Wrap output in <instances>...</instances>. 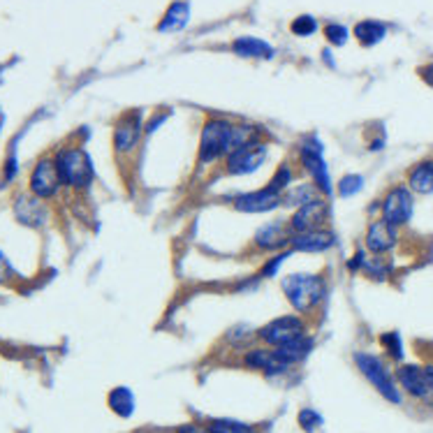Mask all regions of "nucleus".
Returning a JSON list of instances; mask_svg holds the SVG:
<instances>
[{"label":"nucleus","instance_id":"3","mask_svg":"<svg viewBox=\"0 0 433 433\" xmlns=\"http://www.w3.org/2000/svg\"><path fill=\"white\" fill-rule=\"evenodd\" d=\"M297 167L309 181L317 185L324 200L332 202L334 197V181L329 174L327 160H324V144L317 135H306L297 146Z\"/></svg>","mask_w":433,"mask_h":433},{"label":"nucleus","instance_id":"15","mask_svg":"<svg viewBox=\"0 0 433 433\" xmlns=\"http://www.w3.org/2000/svg\"><path fill=\"white\" fill-rule=\"evenodd\" d=\"M401 241L399 227H394L392 222H387L384 218H373L369 225H366L364 232V248L371 252V255H389Z\"/></svg>","mask_w":433,"mask_h":433},{"label":"nucleus","instance_id":"30","mask_svg":"<svg viewBox=\"0 0 433 433\" xmlns=\"http://www.w3.org/2000/svg\"><path fill=\"white\" fill-rule=\"evenodd\" d=\"M292 255H294V252L290 248L276 252V255H269L267 262H264L260 267V272H257V278H274V276L280 272V267L285 264L287 257H292Z\"/></svg>","mask_w":433,"mask_h":433},{"label":"nucleus","instance_id":"17","mask_svg":"<svg viewBox=\"0 0 433 433\" xmlns=\"http://www.w3.org/2000/svg\"><path fill=\"white\" fill-rule=\"evenodd\" d=\"M336 244H339V237H336L332 227H320V230H313V232L292 234L287 248H290L294 255H322V252L334 250Z\"/></svg>","mask_w":433,"mask_h":433},{"label":"nucleus","instance_id":"33","mask_svg":"<svg viewBox=\"0 0 433 433\" xmlns=\"http://www.w3.org/2000/svg\"><path fill=\"white\" fill-rule=\"evenodd\" d=\"M290 31H292V35H297V38H311L313 33H317L315 16H311V14L294 16L292 23H290Z\"/></svg>","mask_w":433,"mask_h":433},{"label":"nucleus","instance_id":"32","mask_svg":"<svg viewBox=\"0 0 433 433\" xmlns=\"http://www.w3.org/2000/svg\"><path fill=\"white\" fill-rule=\"evenodd\" d=\"M297 422H299V429H302V431L315 433L317 429H322L324 417L315 410V408H302L299 415H297Z\"/></svg>","mask_w":433,"mask_h":433},{"label":"nucleus","instance_id":"29","mask_svg":"<svg viewBox=\"0 0 433 433\" xmlns=\"http://www.w3.org/2000/svg\"><path fill=\"white\" fill-rule=\"evenodd\" d=\"M378 341H380L384 354H387L392 362H401L403 352H406V350H403V339H401L399 332H394V329H392V332H384V334L378 336Z\"/></svg>","mask_w":433,"mask_h":433},{"label":"nucleus","instance_id":"20","mask_svg":"<svg viewBox=\"0 0 433 433\" xmlns=\"http://www.w3.org/2000/svg\"><path fill=\"white\" fill-rule=\"evenodd\" d=\"M232 51L241 58H257V61H269V58L276 56V49L269 42H264L260 38H250V35H244V38L234 40Z\"/></svg>","mask_w":433,"mask_h":433},{"label":"nucleus","instance_id":"12","mask_svg":"<svg viewBox=\"0 0 433 433\" xmlns=\"http://www.w3.org/2000/svg\"><path fill=\"white\" fill-rule=\"evenodd\" d=\"M63 181L61 174H58L56 158H40L35 162L31 176H28V190L31 195L40 197V200H53V197L61 192Z\"/></svg>","mask_w":433,"mask_h":433},{"label":"nucleus","instance_id":"37","mask_svg":"<svg viewBox=\"0 0 433 433\" xmlns=\"http://www.w3.org/2000/svg\"><path fill=\"white\" fill-rule=\"evenodd\" d=\"M417 75L426 86L433 88V63H426V65H422V68H417Z\"/></svg>","mask_w":433,"mask_h":433},{"label":"nucleus","instance_id":"25","mask_svg":"<svg viewBox=\"0 0 433 433\" xmlns=\"http://www.w3.org/2000/svg\"><path fill=\"white\" fill-rule=\"evenodd\" d=\"M352 33L362 47H376L378 42H382L384 38H387V26H384L382 21L366 19V21H359L357 26H354Z\"/></svg>","mask_w":433,"mask_h":433},{"label":"nucleus","instance_id":"34","mask_svg":"<svg viewBox=\"0 0 433 433\" xmlns=\"http://www.w3.org/2000/svg\"><path fill=\"white\" fill-rule=\"evenodd\" d=\"M324 38L332 47H343L350 38V31H347V26H343V23H327L324 26Z\"/></svg>","mask_w":433,"mask_h":433},{"label":"nucleus","instance_id":"24","mask_svg":"<svg viewBox=\"0 0 433 433\" xmlns=\"http://www.w3.org/2000/svg\"><path fill=\"white\" fill-rule=\"evenodd\" d=\"M107 403H109L111 412L118 415V417L128 419L135 415V408H137V399L135 394H132L130 387H125V384H121V387H114L109 396H107Z\"/></svg>","mask_w":433,"mask_h":433},{"label":"nucleus","instance_id":"28","mask_svg":"<svg viewBox=\"0 0 433 433\" xmlns=\"http://www.w3.org/2000/svg\"><path fill=\"white\" fill-rule=\"evenodd\" d=\"M207 426L211 429V433H257V429L252 424L234 419V417H213L209 419Z\"/></svg>","mask_w":433,"mask_h":433},{"label":"nucleus","instance_id":"10","mask_svg":"<svg viewBox=\"0 0 433 433\" xmlns=\"http://www.w3.org/2000/svg\"><path fill=\"white\" fill-rule=\"evenodd\" d=\"M230 207L237 213H246V215L274 213L283 207V195L280 192H274L272 188H267V185H262V188L257 190H246V192L232 195Z\"/></svg>","mask_w":433,"mask_h":433},{"label":"nucleus","instance_id":"27","mask_svg":"<svg viewBox=\"0 0 433 433\" xmlns=\"http://www.w3.org/2000/svg\"><path fill=\"white\" fill-rule=\"evenodd\" d=\"M362 276L371 280H387V276L392 274V262H389V255H371L366 250V260L362 264Z\"/></svg>","mask_w":433,"mask_h":433},{"label":"nucleus","instance_id":"5","mask_svg":"<svg viewBox=\"0 0 433 433\" xmlns=\"http://www.w3.org/2000/svg\"><path fill=\"white\" fill-rule=\"evenodd\" d=\"M354 366H357V371L362 373V376L373 384V389H376L378 394L382 396L384 401L394 403V406H401L403 403V394H401V387L396 384V378L394 373L389 371L387 362H384L382 357H378V354L373 352H354Z\"/></svg>","mask_w":433,"mask_h":433},{"label":"nucleus","instance_id":"8","mask_svg":"<svg viewBox=\"0 0 433 433\" xmlns=\"http://www.w3.org/2000/svg\"><path fill=\"white\" fill-rule=\"evenodd\" d=\"M269 158V142L267 137L255 140L246 146L237 148L220 162V174L222 176H248L255 174Z\"/></svg>","mask_w":433,"mask_h":433},{"label":"nucleus","instance_id":"4","mask_svg":"<svg viewBox=\"0 0 433 433\" xmlns=\"http://www.w3.org/2000/svg\"><path fill=\"white\" fill-rule=\"evenodd\" d=\"M58 174H61L63 188L70 190H86L95 181L93 158L83 146H65L56 155Z\"/></svg>","mask_w":433,"mask_h":433},{"label":"nucleus","instance_id":"1","mask_svg":"<svg viewBox=\"0 0 433 433\" xmlns=\"http://www.w3.org/2000/svg\"><path fill=\"white\" fill-rule=\"evenodd\" d=\"M280 290L290 309L309 317L320 311L329 294V283L324 274L315 272H292L280 280Z\"/></svg>","mask_w":433,"mask_h":433},{"label":"nucleus","instance_id":"6","mask_svg":"<svg viewBox=\"0 0 433 433\" xmlns=\"http://www.w3.org/2000/svg\"><path fill=\"white\" fill-rule=\"evenodd\" d=\"M144 116L140 109L123 114L111 130V148L118 160H130L140 153L144 135Z\"/></svg>","mask_w":433,"mask_h":433},{"label":"nucleus","instance_id":"14","mask_svg":"<svg viewBox=\"0 0 433 433\" xmlns=\"http://www.w3.org/2000/svg\"><path fill=\"white\" fill-rule=\"evenodd\" d=\"M396 384L406 392L408 396L424 403H433V384L429 380L424 364H399L394 371Z\"/></svg>","mask_w":433,"mask_h":433},{"label":"nucleus","instance_id":"2","mask_svg":"<svg viewBox=\"0 0 433 433\" xmlns=\"http://www.w3.org/2000/svg\"><path fill=\"white\" fill-rule=\"evenodd\" d=\"M232 121L234 118L209 114L200 128L197 142V165L202 170L220 165L232 151Z\"/></svg>","mask_w":433,"mask_h":433},{"label":"nucleus","instance_id":"18","mask_svg":"<svg viewBox=\"0 0 433 433\" xmlns=\"http://www.w3.org/2000/svg\"><path fill=\"white\" fill-rule=\"evenodd\" d=\"M14 215L21 225L33 227V230L42 227L47 222V218H49L47 207H44V200H40V197H35V195H19L16 197Z\"/></svg>","mask_w":433,"mask_h":433},{"label":"nucleus","instance_id":"21","mask_svg":"<svg viewBox=\"0 0 433 433\" xmlns=\"http://www.w3.org/2000/svg\"><path fill=\"white\" fill-rule=\"evenodd\" d=\"M188 21H190V5L185 0H174L165 14H162V19L158 21V31L160 33L183 31L188 26Z\"/></svg>","mask_w":433,"mask_h":433},{"label":"nucleus","instance_id":"31","mask_svg":"<svg viewBox=\"0 0 433 433\" xmlns=\"http://www.w3.org/2000/svg\"><path fill=\"white\" fill-rule=\"evenodd\" d=\"M362 188H364L362 174H345V176H341L339 181H336V192H339L341 197H354L362 192Z\"/></svg>","mask_w":433,"mask_h":433},{"label":"nucleus","instance_id":"26","mask_svg":"<svg viewBox=\"0 0 433 433\" xmlns=\"http://www.w3.org/2000/svg\"><path fill=\"white\" fill-rule=\"evenodd\" d=\"M313 347H315V339L306 334V336H302V339H297V341H292V343H285V345H280V347H278V352H280L283 357H285L292 366H297V364H302L304 359L313 352Z\"/></svg>","mask_w":433,"mask_h":433},{"label":"nucleus","instance_id":"19","mask_svg":"<svg viewBox=\"0 0 433 433\" xmlns=\"http://www.w3.org/2000/svg\"><path fill=\"white\" fill-rule=\"evenodd\" d=\"M406 185L412 190V195H433V155H426L408 167Z\"/></svg>","mask_w":433,"mask_h":433},{"label":"nucleus","instance_id":"9","mask_svg":"<svg viewBox=\"0 0 433 433\" xmlns=\"http://www.w3.org/2000/svg\"><path fill=\"white\" fill-rule=\"evenodd\" d=\"M415 213V195L406 183L389 185L380 200V218L392 222L394 227H406Z\"/></svg>","mask_w":433,"mask_h":433},{"label":"nucleus","instance_id":"23","mask_svg":"<svg viewBox=\"0 0 433 433\" xmlns=\"http://www.w3.org/2000/svg\"><path fill=\"white\" fill-rule=\"evenodd\" d=\"M304 174L302 170L297 167V162H280L278 167H276V172L272 174V179H269V183H267V188H272L274 192H285V190H290L294 183L302 179Z\"/></svg>","mask_w":433,"mask_h":433},{"label":"nucleus","instance_id":"13","mask_svg":"<svg viewBox=\"0 0 433 433\" xmlns=\"http://www.w3.org/2000/svg\"><path fill=\"white\" fill-rule=\"evenodd\" d=\"M290 227H287V218H276V220H269L260 225L252 234V250L255 252H262V255H276V252L280 250H287V246H290Z\"/></svg>","mask_w":433,"mask_h":433},{"label":"nucleus","instance_id":"16","mask_svg":"<svg viewBox=\"0 0 433 433\" xmlns=\"http://www.w3.org/2000/svg\"><path fill=\"white\" fill-rule=\"evenodd\" d=\"M244 366L250 371H260L264 376L276 378V376H285L287 371L294 369V366L287 362L285 357L278 352V347H250L244 354Z\"/></svg>","mask_w":433,"mask_h":433},{"label":"nucleus","instance_id":"36","mask_svg":"<svg viewBox=\"0 0 433 433\" xmlns=\"http://www.w3.org/2000/svg\"><path fill=\"white\" fill-rule=\"evenodd\" d=\"M174 433H211V429L204 424H195V422H185L181 426H176V431Z\"/></svg>","mask_w":433,"mask_h":433},{"label":"nucleus","instance_id":"11","mask_svg":"<svg viewBox=\"0 0 433 433\" xmlns=\"http://www.w3.org/2000/svg\"><path fill=\"white\" fill-rule=\"evenodd\" d=\"M329 218H332V202L320 197V200L294 209L290 218H287V227H290L292 234L313 232L320 230V227H329Z\"/></svg>","mask_w":433,"mask_h":433},{"label":"nucleus","instance_id":"38","mask_svg":"<svg viewBox=\"0 0 433 433\" xmlns=\"http://www.w3.org/2000/svg\"><path fill=\"white\" fill-rule=\"evenodd\" d=\"M0 123H3V111H0Z\"/></svg>","mask_w":433,"mask_h":433},{"label":"nucleus","instance_id":"22","mask_svg":"<svg viewBox=\"0 0 433 433\" xmlns=\"http://www.w3.org/2000/svg\"><path fill=\"white\" fill-rule=\"evenodd\" d=\"M322 192L317 190V185L313 181H302V183H294L290 190L283 192V207H290V209H299L309 202L320 200Z\"/></svg>","mask_w":433,"mask_h":433},{"label":"nucleus","instance_id":"35","mask_svg":"<svg viewBox=\"0 0 433 433\" xmlns=\"http://www.w3.org/2000/svg\"><path fill=\"white\" fill-rule=\"evenodd\" d=\"M12 278H14V269L10 267L8 257L0 252V285H5V283H10Z\"/></svg>","mask_w":433,"mask_h":433},{"label":"nucleus","instance_id":"7","mask_svg":"<svg viewBox=\"0 0 433 433\" xmlns=\"http://www.w3.org/2000/svg\"><path fill=\"white\" fill-rule=\"evenodd\" d=\"M309 329L311 324L304 315H299V313H285V315H278L274 317V320L264 322L262 327H257L255 336L264 345L280 347L285 345V343L302 339V336L309 334Z\"/></svg>","mask_w":433,"mask_h":433}]
</instances>
